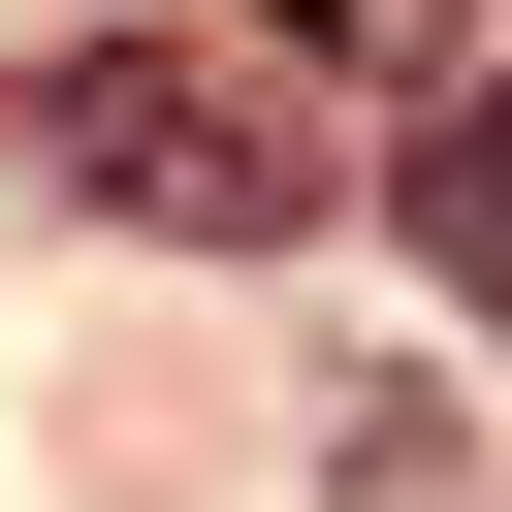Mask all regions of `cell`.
Segmentation results:
<instances>
[{"label":"cell","instance_id":"cell-1","mask_svg":"<svg viewBox=\"0 0 512 512\" xmlns=\"http://www.w3.org/2000/svg\"><path fill=\"white\" fill-rule=\"evenodd\" d=\"M32 160H64L96 224H160V256H288V224H320V128H288L224 32H96V64H32Z\"/></svg>","mask_w":512,"mask_h":512},{"label":"cell","instance_id":"cell-2","mask_svg":"<svg viewBox=\"0 0 512 512\" xmlns=\"http://www.w3.org/2000/svg\"><path fill=\"white\" fill-rule=\"evenodd\" d=\"M384 224H416V256H448V288H480V320H512V64H480V96H416V128H384Z\"/></svg>","mask_w":512,"mask_h":512},{"label":"cell","instance_id":"cell-3","mask_svg":"<svg viewBox=\"0 0 512 512\" xmlns=\"http://www.w3.org/2000/svg\"><path fill=\"white\" fill-rule=\"evenodd\" d=\"M288 64H416V96H480V0H256Z\"/></svg>","mask_w":512,"mask_h":512}]
</instances>
